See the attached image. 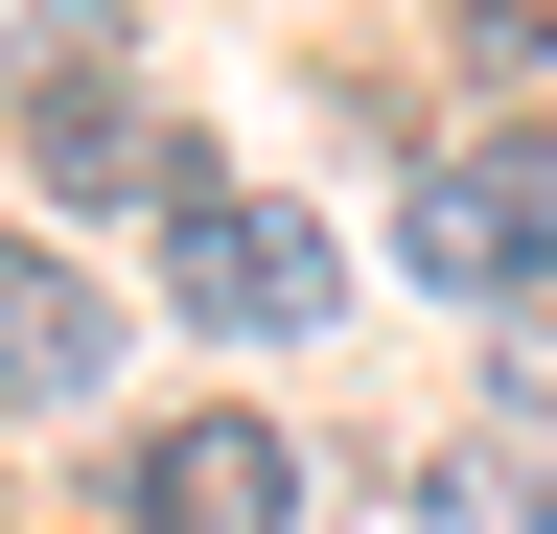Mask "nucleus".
Returning a JSON list of instances; mask_svg holds the SVG:
<instances>
[{"label": "nucleus", "instance_id": "obj_1", "mask_svg": "<svg viewBox=\"0 0 557 534\" xmlns=\"http://www.w3.org/2000/svg\"><path fill=\"white\" fill-rule=\"evenodd\" d=\"M163 302H186V325H233V349H256V325H325V233L278 210V186L186 163V186H163Z\"/></svg>", "mask_w": 557, "mask_h": 534}, {"label": "nucleus", "instance_id": "obj_2", "mask_svg": "<svg viewBox=\"0 0 557 534\" xmlns=\"http://www.w3.org/2000/svg\"><path fill=\"white\" fill-rule=\"evenodd\" d=\"M395 256H418L442 302H511V280H557V163H534V140H442V163L395 186Z\"/></svg>", "mask_w": 557, "mask_h": 534}, {"label": "nucleus", "instance_id": "obj_3", "mask_svg": "<svg viewBox=\"0 0 557 534\" xmlns=\"http://www.w3.org/2000/svg\"><path fill=\"white\" fill-rule=\"evenodd\" d=\"M116 488H139V534H278V511H302V442H278V419H163Z\"/></svg>", "mask_w": 557, "mask_h": 534}, {"label": "nucleus", "instance_id": "obj_4", "mask_svg": "<svg viewBox=\"0 0 557 534\" xmlns=\"http://www.w3.org/2000/svg\"><path fill=\"white\" fill-rule=\"evenodd\" d=\"M116 349V302H94V256H47V233H0V395H94Z\"/></svg>", "mask_w": 557, "mask_h": 534}, {"label": "nucleus", "instance_id": "obj_5", "mask_svg": "<svg viewBox=\"0 0 557 534\" xmlns=\"http://www.w3.org/2000/svg\"><path fill=\"white\" fill-rule=\"evenodd\" d=\"M24 140H47V186H94V210H116V186H139V210L186 186V140H163V116H139L116 71H70V94H24Z\"/></svg>", "mask_w": 557, "mask_h": 534}, {"label": "nucleus", "instance_id": "obj_6", "mask_svg": "<svg viewBox=\"0 0 557 534\" xmlns=\"http://www.w3.org/2000/svg\"><path fill=\"white\" fill-rule=\"evenodd\" d=\"M418 534H557V511H534V464H465L442 442V464H418Z\"/></svg>", "mask_w": 557, "mask_h": 534}, {"label": "nucleus", "instance_id": "obj_7", "mask_svg": "<svg viewBox=\"0 0 557 534\" xmlns=\"http://www.w3.org/2000/svg\"><path fill=\"white\" fill-rule=\"evenodd\" d=\"M0 71L70 94V71H116V24H94V0H0Z\"/></svg>", "mask_w": 557, "mask_h": 534}, {"label": "nucleus", "instance_id": "obj_8", "mask_svg": "<svg viewBox=\"0 0 557 534\" xmlns=\"http://www.w3.org/2000/svg\"><path fill=\"white\" fill-rule=\"evenodd\" d=\"M465 71L511 94V71H557V0H465Z\"/></svg>", "mask_w": 557, "mask_h": 534}, {"label": "nucleus", "instance_id": "obj_9", "mask_svg": "<svg viewBox=\"0 0 557 534\" xmlns=\"http://www.w3.org/2000/svg\"><path fill=\"white\" fill-rule=\"evenodd\" d=\"M487 349H511V395H557V280H511V302H487Z\"/></svg>", "mask_w": 557, "mask_h": 534}]
</instances>
